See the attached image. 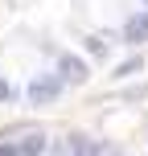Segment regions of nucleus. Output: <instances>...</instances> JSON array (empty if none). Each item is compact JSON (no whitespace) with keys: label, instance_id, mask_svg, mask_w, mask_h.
Returning <instances> with one entry per match:
<instances>
[{"label":"nucleus","instance_id":"obj_2","mask_svg":"<svg viewBox=\"0 0 148 156\" xmlns=\"http://www.w3.org/2000/svg\"><path fill=\"white\" fill-rule=\"evenodd\" d=\"M58 78H62V82H86V66H82V58H70V54H66L62 62H58Z\"/></svg>","mask_w":148,"mask_h":156},{"label":"nucleus","instance_id":"obj_6","mask_svg":"<svg viewBox=\"0 0 148 156\" xmlns=\"http://www.w3.org/2000/svg\"><path fill=\"white\" fill-rule=\"evenodd\" d=\"M136 70H140V58H136V62H124V66H119V78H128V74H136Z\"/></svg>","mask_w":148,"mask_h":156},{"label":"nucleus","instance_id":"obj_5","mask_svg":"<svg viewBox=\"0 0 148 156\" xmlns=\"http://www.w3.org/2000/svg\"><path fill=\"white\" fill-rule=\"evenodd\" d=\"M45 152V136H25V144L16 148V156H41Z\"/></svg>","mask_w":148,"mask_h":156},{"label":"nucleus","instance_id":"obj_7","mask_svg":"<svg viewBox=\"0 0 148 156\" xmlns=\"http://www.w3.org/2000/svg\"><path fill=\"white\" fill-rule=\"evenodd\" d=\"M91 54H103V58H107V41H99V37H91Z\"/></svg>","mask_w":148,"mask_h":156},{"label":"nucleus","instance_id":"obj_8","mask_svg":"<svg viewBox=\"0 0 148 156\" xmlns=\"http://www.w3.org/2000/svg\"><path fill=\"white\" fill-rule=\"evenodd\" d=\"M0 99H8V86H4V82H0Z\"/></svg>","mask_w":148,"mask_h":156},{"label":"nucleus","instance_id":"obj_3","mask_svg":"<svg viewBox=\"0 0 148 156\" xmlns=\"http://www.w3.org/2000/svg\"><path fill=\"white\" fill-rule=\"evenodd\" d=\"M124 33H128V41H148V12L144 16H132Z\"/></svg>","mask_w":148,"mask_h":156},{"label":"nucleus","instance_id":"obj_1","mask_svg":"<svg viewBox=\"0 0 148 156\" xmlns=\"http://www.w3.org/2000/svg\"><path fill=\"white\" fill-rule=\"evenodd\" d=\"M58 90H62V78H37V82L29 86V103L33 107H41V103H54Z\"/></svg>","mask_w":148,"mask_h":156},{"label":"nucleus","instance_id":"obj_4","mask_svg":"<svg viewBox=\"0 0 148 156\" xmlns=\"http://www.w3.org/2000/svg\"><path fill=\"white\" fill-rule=\"evenodd\" d=\"M70 152H74V156H99L103 144H91L86 136H70Z\"/></svg>","mask_w":148,"mask_h":156}]
</instances>
